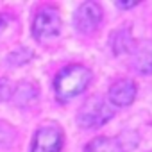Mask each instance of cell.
Returning <instances> with one entry per match:
<instances>
[{"instance_id":"ba28073f","label":"cell","mask_w":152,"mask_h":152,"mask_svg":"<svg viewBox=\"0 0 152 152\" xmlns=\"http://www.w3.org/2000/svg\"><path fill=\"white\" fill-rule=\"evenodd\" d=\"M84 152H124L122 150V143L118 140L113 138H95L91 143H88Z\"/></svg>"},{"instance_id":"3957f363","label":"cell","mask_w":152,"mask_h":152,"mask_svg":"<svg viewBox=\"0 0 152 152\" xmlns=\"http://www.w3.org/2000/svg\"><path fill=\"white\" fill-rule=\"evenodd\" d=\"M61 29V18H59V11L52 6L43 7L36 18H34V25H32V32L36 36V39L45 41L48 38H54L59 34Z\"/></svg>"},{"instance_id":"7a4b0ae2","label":"cell","mask_w":152,"mask_h":152,"mask_svg":"<svg viewBox=\"0 0 152 152\" xmlns=\"http://www.w3.org/2000/svg\"><path fill=\"white\" fill-rule=\"evenodd\" d=\"M113 116V109L100 97L90 99L79 111V124L83 127H99Z\"/></svg>"},{"instance_id":"8992f818","label":"cell","mask_w":152,"mask_h":152,"mask_svg":"<svg viewBox=\"0 0 152 152\" xmlns=\"http://www.w3.org/2000/svg\"><path fill=\"white\" fill-rule=\"evenodd\" d=\"M136 97V84L129 79H120L116 81L111 90H109V100L115 104V106H129Z\"/></svg>"},{"instance_id":"8fae6325","label":"cell","mask_w":152,"mask_h":152,"mask_svg":"<svg viewBox=\"0 0 152 152\" xmlns=\"http://www.w3.org/2000/svg\"><path fill=\"white\" fill-rule=\"evenodd\" d=\"M13 93V86L7 79H0V102L2 100H7Z\"/></svg>"},{"instance_id":"52a82bcc","label":"cell","mask_w":152,"mask_h":152,"mask_svg":"<svg viewBox=\"0 0 152 152\" xmlns=\"http://www.w3.org/2000/svg\"><path fill=\"white\" fill-rule=\"evenodd\" d=\"M132 63L140 73H152V41H143L136 47Z\"/></svg>"},{"instance_id":"6da1fadb","label":"cell","mask_w":152,"mask_h":152,"mask_svg":"<svg viewBox=\"0 0 152 152\" xmlns=\"http://www.w3.org/2000/svg\"><path fill=\"white\" fill-rule=\"evenodd\" d=\"M90 70L81 64H70L63 68L54 81L56 95L59 100H68L75 95H79L86 90L90 83Z\"/></svg>"},{"instance_id":"277c9868","label":"cell","mask_w":152,"mask_h":152,"mask_svg":"<svg viewBox=\"0 0 152 152\" xmlns=\"http://www.w3.org/2000/svg\"><path fill=\"white\" fill-rule=\"evenodd\" d=\"M63 147V132L57 125L47 124L38 129L32 140L31 152H59Z\"/></svg>"},{"instance_id":"7c38bea8","label":"cell","mask_w":152,"mask_h":152,"mask_svg":"<svg viewBox=\"0 0 152 152\" xmlns=\"http://www.w3.org/2000/svg\"><path fill=\"white\" fill-rule=\"evenodd\" d=\"M6 22H7V16H0V29L6 25Z\"/></svg>"},{"instance_id":"30bf717a","label":"cell","mask_w":152,"mask_h":152,"mask_svg":"<svg viewBox=\"0 0 152 152\" xmlns=\"http://www.w3.org/2000/svg\"><path fill=\"white\" fill-rule=\"evenodd\" d=\"M31 52L29 50H25V48H18L16 52H13L9 57H7V61L11 63V64H22V63H27L29 59H31Z\"/></svg>"},{"instance_id":"5b68a950","label":"cell","mask_w":152,"mask_h":152,"mask_svg":"<svg viewBox=\"0 0 152 152\" xmlns=\"http://www.w3.org/2000/svg\"><path fill=\"white\" fill-rule=\"evenodd\" d=\"M102 20V9L97 2H86L75 13V27L79 32H91Z\"/></svg>"},{"instance_id":"9c48e42d","label":"cell","mask_w":152,"mask_h":152,"mask_svg":"<svg viewBox=\"0 0 152 152\" xmlns=\"http://www.w3.org/2000/svg\"><path fill=\"white\" fill-rule=\"evenodd\" d=\"M132 47V36L129 31H118L115 36H113V50L115 54H124V52H129Z\"/></svg>"}]
</instances>
